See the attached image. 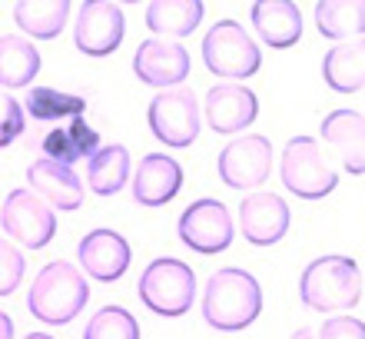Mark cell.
<instances>
[{"mask_svg": "<svg viewBox=\"0 0 365 339\" xmlns=\"http://www.w3.org/2000/svg\"><path fill=\"white\" fill-rule=\"evenodd\" d=\"M27 273V260L17 243H10L7 236H0V296H10L24 283Z\"/></svg>", "mask_w": 365, "mask_h": 339, "instance_id": "29", "label": "cell"}, {"mask_svg": "<svg viewBox=\"0 0 365 339\" xmlns=\"http://www.w3.org/2000/svg\"><path fill=\"white\" fill-rule=\"evenodd\" d=\"M292 339H312V333H309V330H299V333H296V336H292Z\"/></svg>", "mask_w": 365, "mask_h": 339, "instance_id": "34", "label": "cell"}, {"mask_svg": "<svg viewBox=\"0 0 365 339\" xmlns=\"http://www.w3.org/2000/svg\"><path fill=\"white\" fill-rule=\"evenodd\" d=\"M252 30L272 50L296 47L302 37V10L289 0H256L250 10Z\"/></svg>", "mask_w": 365, "mask_h": 339, "instance_id": "19", "label": "cell"}, {"mask_svg": "<svg viewBox=\"0 0 365 339\" xmlns=\"http://www.w3.org/2000/svg\"><path fill=\"white\" fill-rule=\"evenodd\" d=\"M140 300L150 313L176 320L196 303V273L176 256H160L140 273Z\"/></svg>", "mask_w": 365, "mask_h": 339, "instance_id": "5", "label": "cell"}, {"mask_svg": "<svg viewBox=\"0 0 365 339\" xmlns=\"http://www.w3.org/2000/svg\"><path fill=\"white\" fill-rule=\"evenodd\" d=\"M40 74V54L24 34L0 37V90L30 87Z\"/></svg>", "mask_w": 365, "mask_h": 339, "instance_id": "23", "label": "cell"}, {"mask_svg": "<svg viewBox=\"0 0 365 339\" xmlns=\"http://www.w3.org/2000/svg\"><path fill=\"white\" fill-rule=\"evenodd\" d=\"M299 300L316 313L352 310L362 300V270L352 256H316L299 276Z\"/></svg>", "mask_w": 365, "mask_h": 339, "instance_id": "3", "label": "cell"}, {"mask_svg": "<svg viewBox=\"0 0 365 339\" xmlns=\"http://www.w3.org/2000/svg\"><path fill=\"white\" fill-rule=\"evenodd\" d=\"M316 27L336 44L365 37V0H322L316 4Z\"/></svg>", "mask_w": 365, "mask_h": 339, "instance_id": "26", "label": "cell"}, {"mask_svg": "<svg viewBox=\"0 0 365 339\" xmlns=\"http://www.w3.org/2000/svg\"><path fill=\"white\" fill-rule=\"evenodd\" d=\"M90 303V283L80 266L70 260H50L34 276L27 293V310L37 323L47 326H67L83 313Z\"/></svg>", "mask_w": 365, "mask_h": 339, "instance_id": "2", "label": "cell"}, {"mask_svg": "<svg viewBox=\"0 0 365 339\" xmlns=\"http://www.w3.org/2000/svg\"><path fill=\"white\" fill-rule=\"evenodd\" d=\"M262 286L250 270L222 266L202 286V320L220 333H242L259 320Z\"/></svg>", "mask_w": 365, "mask_h": 339, "instance_id": "1", "label": "cell"}, {"mask_svg": "<svg viewBox=\"0 0 365 339\" xmlns=\"http://www.w3.org/2000/svg\"><path fill=\"white\" fill-rule=\"evenodd\" d=\"M83 339H140V323L123 306H103L87 320Z\"/></svg>", "mask_w": 365, "mask_h": 339, "instance_id": "28", "label": "cell"}, {"mask_svg": "<svg viewBox=\"0 0 365 339\" xmlns=\"http://www.w3.org/2000/svg\"><path fill=\"white\" fill-rule=\"evenodd\" d=\"M24 113H30L34 120H77L87 113V100L80 93H67L57 87H34L27 93Z\"/></svg>", "mask_w": 365, "mask_h": 339, "instance_id": "27", "label": "cell"}, {"mask_svg": "<svg viewBox=\"0 0 365 339\" xmlns=\"http://www.w3.org/2000/svg\"><path fill=\"white\" fill-rule=\"evenodd\" d=\"M40 150L53 163L73 166L80 160H90L100 150V133L90 123H83V116H77V120H70V126H57V130L43 133Z\"/></svg>", "mask_w": 365, "mask_h": 339, "instance_id": "21", "label": "cell"}, {"mask_svg": "<svg viewBox=\"0 0 365 339\" xmlns=\"http://www.w3.org/2000/svg\"><path fill=\"white\" fill-rule=\"evenodd\" d=\"M130 180V150L123 143L100 146L87 160V190L96 196H116Z\"/></svg>", "mask_w": 365, "mask_h": 339, "instance_id": "25", "label": "cell"}, {"mask_svg": "<svg viewBox=\"0 0 365 339\" xmlns=\"http://www.w3.org/2000/svg\"><path fill=\"white\" fill-rule=\"evenodd\" d=\"M27 183H30V193H37L50 210H80L83 206V180L73 166H63V163H53L47 156H40L34 163L27 166Z\"/></svg>", "mask_w": 365, "mask_h": 339, "instance_id": "16", "label": "cell"}, {"mask_svg": "<svg viewBox=\"0 0 365 339\" xmlns=\"http://www.w3.org/2000/svg\"><path fill=\"white\" fill-rule=\"evenodd\" d=\"M202 64L210 74L222 80H246L259 74L262 50L250 37V30H242L240 20H216L212 30L202 37Z\"/></svg>", "mask_w": 365, "mask_h": 339, "instance_id": "6", "label": "cell"}, {"mask_svg": "<svg viewBox=\"0 0 365 339\" xmlns=\"http://www.w3.org/2000/svg\"><path fill=\"white\" fill-rule=\"evenodd\" d=\"M279 176L282 186L299 200H326L339 186L336 166L326 160L316 136H289L279 160Z\"/></svg>", "mask_w": 365, "mask_h": 339, "instance_id": "4", "label": "cell"}, {"mask_svg": "<svg viewBox=\"0 0 365 339\" xmlns=\"http://www.w3.org/2000/svg\"><path fill=\"white\" fill-rule=\"evenodd\" d=\"M202 14L206 7L200 0H156L146 7V27L153 30V37L180 40L200 27Z\"/></svg>", "mask_w": 365, "mask_h": 339, "instance_id": "22", "label": "cell"}, {"mask_svg": "<svg viewBox=\"0 0 365 339\" xmlns=\"http://www.w3.org/2000/svg\"><path fill=\"white\" fill-rule=\"evenodd\" d=\"M316 339H365V323L359 316H332L319 326Z\"/></svg>", "mask_w": 365, "mask_h": 339, "instance_id": "31", "label": "cell"}, {"mask_svg": "<svg viewBox=\"0 0 365 339\" xmlns=\"http://www.w3.org/2000/svg\"><path fill=\"white\" fill-rule=\"evenodd\" d=\"M190 50L182 47L180 40H163L150 37L143 40L133 54V74L140 84L156 90H173L182 87V80L190 77Z\"/></svg>", "mask_w": 365, "mask_h": 339, "instance_id": "12", "label": "cell"}, {"mask_svg": "<svg viewBox=\"0 0 365 339\" xmlns=\"http://www.w3.org/2000/svg\"><path fill=\"white\" fill-rule=\"evenodd\" d=\"M216 173L230 190H259L272 173V140L262 133L232 136L216 156Z\"/></svg>", "mask_w": 365, "mask_h": 339, "instance_id": "9", "label": "cell"}, {"mask_svg": "<svg viewBox=\"0 0 365 339\" xmlns=\"http://www.w3.org/2000/svg\"><path fill=\"white\" fill-rule=\"evenodd\" d=\"M0 226L24 250H43L57 236V213L30 190H10L0 210Z\"/></svg>", "mask_w": 365, "mask_h": 339, "instance_id": "10", "label": "cell"}, {"mask_svg": "<svg viewBox=\"0 0 365 339\" xmlns=\"http://www.w3.org/2000/svg\"><path fill=\"white\" fill-rule=\"evenodd\" d=\"M180 243L190 246L192 253H202V256H216V253L230 250L232 236H236V220H232L230 206L216 200V196H202L196 203H190L180 213Z\"/></svg>", "mask_w": 365, "mask_h": 339, "instance_id": "8", "label": "cell"}, {"mask_svg": "<svg viewBox=\"0 0 365 339\" xmlns=\"http://www.w3.org/2000/svg\"><path fill=\"white\" fill-rule=\"evenodd\" d=\"M14 20L27 40H57L70 20L67 0H24L14 7Z\"/></svg>", "mask_w": 365, "mask_h": 339, "instance_id": "24", "label": "cell"}, {"mask_svg": "<svg viewBox=\"0 0 365 339\" xmlns=\"http://www.w3.org/2000/svg\"><path fill=\"white\" fill-rule=\"evenodd\" d=\"M182 190V166L166 153H146L133 173V200L140 206H166Z\"/></svg>", "mask_w": 365, "mask_h": 339, "instance_id": "18", "label": "cell"}, {"mask_svg": "<svg viewBox=\"0 0 365 339\" xmlns=\"http://www.w3.org/2000/svg\"><path fill=\"white\" fill-rule=\"evenodd\" d=\"M202 113L216 133L236 136L256 123L259 100L246 84H212L206 90V100H202Z\"/></svg>", "mask_w": 365, "mask_h": 339, "instance_id": "14", "label": "cell"}, {"mask_svg": "<svg viewBox=\"0 0 365 339\" xmlns=\"http://www.w3.org/2000/svg\"><path fill=\"white\" fill-rule=\"evenodd\" d=\"M146 120H150V130H153V136L160 143L173 146V150L192 146L202 130V107H200L196 90L192 87L160 90L150 100Z\"/></svg>", "mask_w": 365, "mask_h": 339, "instance_id": "7", "label": "cell"}, {"mask_svg": "<svg viewBox=\"0 0 365 339\" xmlns=\"http://www.w3.org/2000/svg\"><path fill=\"white\" fill-rule=\"evenodd\" d=\"M24 339H53V336H50V333H27Z\"/></svg>", "mask_w": 365, "mask_h": 339, "instance_id": "33", "label": "cell"}, {"mask_svg": "<svg viewBox=\"0 0 365 339\" xmlns=\"http://www.w3.org/2000/svg\"><path fill=\"white\" fill-rule=\"evenodd\" d=\"M0 339H14V320L0 310Z\"/></svg>", "mask_w": 365, "mask_h": 339, "instance_id": "32", "label": "cell"}, {"mask_svg": "<svg viewBox=\"0 0 365 339\" xmlns=\"http://www.w3.org/2000/svg\"><path fill=\"white\" fill-rule=\"evenodd\" d=\"M322 143L336 153L346 173H365V116L359 110H332L322 120Z\"/></svg>", "mask_w": 365, "mask_h": 339, "instance_id": "17", "label": "cell"}, {"mask_svg": "<svg viewBox=\"0 0 365 339\" xmlns=\"http://www.w3.org/2000/svg\"><path fill=\"white\" fill-rule=\"evenodd\" d=\"M27 126V113L17 97H10L7 90H0V146H10L24 133Z\"/></svg>", "mask_w": 365, "mask_h": 339, "instance_id": "30", "label": "cell"}, {"mask_svg": "<svg viewBox=\"0 0 365 339\" xmlns=\"http://www.w3.org/2000/svg\"><path fill=\"white\" fill-rule=\"evenodd\" d=\"M126 34V17L120 4L110 0H90L80 4L77 27H73V44L83 57H110Z\"/></svg>", "mask_w": 365, "mask_h": 339, "instance_id": "11", "label": "cell"}, {"mask_svg": "<svg viewBox=\"0 0 365 339\" xmlns=\"http://www.w3.org/2000/svg\"><path fill=\"white\" fill-rule=\"evenodd\" d=\"M289 223H292V213H289V203L279 193L252 190L250 196H242L240 230L246 243H252V246H276L289 233Z\"/></svg>", "mask_w": 365, "mask_h": 339, "instance_id": "13", "label": "cell"}, {"mask_svg": "<svg viewBox=\"0 0 365 339\" xmlns=\"http://www.w3.org/2000/svg\"><path fill=\"white\" fill-rule=\"evenodd\" d=\"M322 80L332 93H356L365 87V37L342 40L322 57Z\"/></svg>", "mask_w": 365, "mask_h": 339, "instance_id": "20", "label": "cell"}, {"mask_svg": "<svg viewBox=\"0 0 365 339\" xmlns=\"http://www.w3.org/2000/svg\"><path fill=\"white\" fill-rule=\"evenodd\" d=\"M77 256L83 276H90L96 283H116L133 263L130 243L116 230H90L77 243Z\"/></svg>", "mask_w": 365, "mask_h": 339, "instance_id": "15", "label": "cell"}]
</instances>
